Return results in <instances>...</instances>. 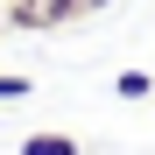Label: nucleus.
Here are the masks:
<instances>
[{
    "label": "nucleus",
    "mask_w": 155,
    "mask_h": 155,
    "mask_svg": "<svg viewBox=\"0 0 155 155\" xmlns=\"http://www.w3.org/2000/svg\"><path fill=\"white\" fill-rule=\"evenodd\" d=\"M21 155H78V141H71V134H28Z\"/></svg>",
    "instance_id": "obj_1"
},
{
    "label": "nucleus",
    "mask_w": 155,
    "mask_h": 155,
    "mask_svg": "<svg viewBox=\"0 0 155 155\" xmlns=\"http://www.w3.org/2000/svg\"><path fill=\"white\" fill-rule=\"evenodd\" d=\"M113 92H120V99H148V92H155V78H148V71H120V78H113Z\"/></svg>",
    "instance_id": "obj_2"
},
{
    "label": "nucleus",
    "mask_w": 155,
    "mask_h": 155,
    "mask_svg": "<svg viewBox=\"0 0 155 155\" xmlns=\"http://www.w3.org/2000/svg\"><path fill=\"white\" fill-rule=\"evenodd\" d=\"M35 85H28V78H21V71H0V99H28Z\"/></svg>",
    "instance_id": "obj_3"
},
{
    "label": "nucleus",
    "mask_w": 155,
    "mask_h": 155,
    "mask_svg": "<svg viewBox=\"0 0 155 155\" xmlns=\"http://www.w3.org/2000/svg\"><path fill=\"white\" fill-rule=\"evenodd\" d=\"M0 28H7V0H0Z\"/></svg>",
    "instance_id": "obj_4"
}]
</instances>
